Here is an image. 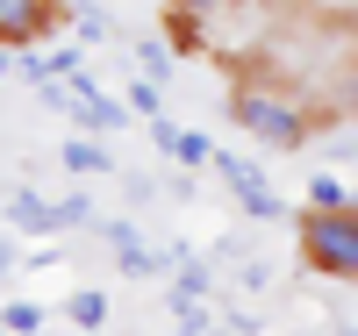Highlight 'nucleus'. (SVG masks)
Listing matches in <instances>:
<instances>
[{
    "mask_svg": "<svg viewBox=\"0 0 358 336\" xmlns=\"http://www.w3.org/2000/svg\"><path fill=\"white\" fill-rule=\"evenodd\" d=\"M229 122H236L258 150H308V136H315V115H308L301 101L273 94V86H251V79L229 94Z\"/></svg>",
    "mask_w": 358,
    "mask_h": 336,
    "instance_id": "f257e3e1",
    "label": "nucleus"
},
{
    "mask_svg": "<svg viewBox=\"0 0 358 336\" xmlns=\"http://www.w3.org/2000/svg\"><path fill=\"white\" fill-rule=\"evenodd\" d=\"M301 272L315 279H358V207H301Z\"/></svg>",
    "mask_w": 358,
    "mask_h": 336,
    "instance_id": "f03ea898",
    "label": "nucleus"
},
{
    "mask_svg": "<svg viewBox=\"0 0 358 336\" xmlns=\"http://www.w3.org/2000/svg\"><path fill=\"white\" fill-rule=\"evenodd\" d=\"M208 172H215L222 187H229V200L244 207L251 222H280V215H287V200L273 193V179H265L251 158H236V150H215V158H208Z\"/></svg>",
    "mask_w": 358,
    "mask_h": 336,
    "instance_id": "7ed1b4c3",
    "label": "nucleus"
},
{
    "mask_svg": "<svg viewBox=\"0 0 358 336\" xmlns=\"http://www.w3.org/2000/svg\"><path fill=\"white\" fill-rule=\"evenodd\" d=\"M50 29H65L57 0H0V50H29V43H43Z\"/></svg>",
    "mask_w": 358,
    "mask_h": 336,
    "instance_id": "20e7f679",
    "label": "nucleus"
},
{
    "mask_svg": "<svg viewBox=\"0 0 358 336\" xmlns=\"http://www.w3.org/2000/svg\"><path fill=\"white\" fill-rule=\"evenodd\" d=\"M101 243L115 251V265H122V272H136V279H151V272H165V265L187 258V251H151V243L136 236V222H101Z\"/></svg>",
    "mask_w": 358,
    "mask_h": 336,
    "instance_id": "39448f33",
    "label": "nucleus"
},
{
    "mask_svg": "<svg viewBox=\"0 0 358 336\" xmlns=\"http://www.w3.org/2000/svg\"><path fill=\"white\" fill-rule=\"evenodd\" d=\"M0 215H8V236H65L57 229V200H43L36 187H15Z\"/></svg>",
    "mask_w": 358,
    "mask_h": 336,
    "instance_id": "423d86ee",
    "label": "nucleus"
},
{
    "mask_svg": "<svg viewBox=\"0 0 358 336\" xmlns=\"http://www.w3.org/2000/svg\"><path fill=\"white\" fill-rule=\"evenodd\" d=\"M57 15H65V29H79V43H108L115 36V22L101 0H57Z\"/></svg>",
    "mask_w": 358,
    "mask_h": 336,
    "instance_id": "0eeeda50",
    "label": "nucleus"
},
{
    "mask_svg": "<svg viewBox=\"0 0 358 336\" xmlns=\"http://www.w3.org/2000/svg\"><path fill=\"white\" fill-rule=\"evenodd\" d=\"M57 158H65V172H72V179H94V172H115V158L101 150V136H72L65 150H57Z\"/></svg>",
    "mask_w": 358,
    "mask_h": 336,
    "instance_id": "6e6552de",
    "label": "nucleus"
},
{
    "mask_svg": "<svg viewBox=\"0 0 358 336\" xmlns=\"http://www.w3.org/2000/svg\"><path fill=\"white\" fill-rule=\"evenodd\" d=\"M65 322H72L79 336H86V329H108V293H101V286H79V293L65 300Z\"/></svg>",
    "mask_w": 358,
    "mask_h": 336,
    "instance_id": "1a4fd4ad",
    "label": "nucleus"
},
{
    "mask_svg": "<svg viewBox=\"0 0 358 336\" xmlns=\"http://www.w3.org/2000/svg\"><path fill=\"white\" fill-rule=\"evenodd\" d=\"M165 158H172V165H187V172H208V158H215V136H201V129H179Z\"/></svg>",
    "mask_w": 358,
    "mask_h": 336,
    "instance_id": "9d476101",
    "label": "nucleus"
},
{
    "mask_svg": "<svg viewBox=\"0 0 358 336\" xmlns=\"http://www.w3.org/2000/svg\"><path fill=\"white\" fill-rule=\"evenodd\" d=\"M301 207H358V200H351V187H344L337 172H315V179H308V200H301Z\"/></svg>",
    "mask_w": 358,
    "mask_h": 336,
    "instance_id": "9b49d317",
    "label": "nucleus"
},
{
    "mask_svg": "<svg viewBox=\"0 0 358 336\" xmlns=\"http://www.w3.org/2000/svg\"><path fill=\"white\" fill-rule=\"evenodd\" d=\"M201 293H215V272L194 258V265H179V279H172V293H165V300H201Z\"/></svg>",
    "mask_w": 358,
    "mask_h": 336,
    "instance_id": "f8f14e48",
    "label": "nucleus"
},
{
    "mask_svg": "<svg viewBox=\"0 0 358 336\" xmlns=\"http://www.w3.org/2000/svg\"><path fill=\"white\" fill-rule=\"evenodd\" d=\"M122 108H129V122H151V115H165V94L151 79H129V94H122Z\"/></svg>",
    "mask_w": 358,
    "mask_h": 336,
    "instance_id": "ddd939ff",
    "label": "nucleus"
},
{
    "mask_svg": "<svg viewBox=\"0 0 358 336\" xmlns=\"http://www.w3.org/2000/svg\"><path fill=\"white\" fill-rule=\"evenodd\" d=\"M0 329H8V336H36L43 308H36V300H8V308H0Z\"/></svg>",
    "mask_w": 358,
    "mask_h": 336,
    "instance_id": "4468645a",
    "label": "nucleus"
},
{
    "mask_svg": "<svg viewBox=\"0 0 358 336\" xmlns=\"http://www.w3.org/2000/svg\"><path fill=\"white\" fill-rule=\"evenodd\" d=\"M165 29H172V43H165V50H201V43H208V22L179 15V8H172V22H165Z\"/></svg>",
    "mask_w": 358,
    "mask_h": 336,
    "instance_id": "2eb2a0df",
    "label": "nucleus"
},
{
    "mask_svg": "<svg viewBox=\"0 0 358 336\" xmlns=\"http://www.w3.org/2000/svg\"><path fill=\"white\" fill-rule=\"evenodd\" d=\"M136 57H143V79H151V86H165V79H172V50H165L158 36H143V43H136Z\"/></svg>",
    "mask_w": 358,
    "mask_h": 336,
    "instance_id": "dca6fc26",
    "label": "nucleus"
},
{
    "mask_svg": "<svg viewBox=\"0 0 358 336\" xmlns=\"http://www.w3.org/2000/svg\"><path fill=\"white\" fill-rule=\"evenodd\" d=\"M172 8H179V15H194V22H208V15H229L236 0H172Z\"/></svg>",
    "mask_w": 358,
    "mask_h": 336,
    "instance_id": "f3484780",
    "label": "nucleus"
},
{
    "mask_svg": "<svg viewBox=\"0 0 358 336\" xmlns=\"http://www.w3.org/2000/svg\"><path fill=\"white\" fill-rule=\"evenodd\" d=\"M8 265H15V236L0 229V272H8Z\"/></svg>",
    "mask_w": 358,
    "mask_h": 336,
    "instance_id": "a211bd4d",
    "label": "nucleus"
},
{
    "mask_svg": "<svg viewBox=\"0 0 358 336\" xmlns=\"http://www.w3.org/2000/svg\"><path fill=\"white\" fill-rule=\"evenodd\" d=\"M0 79H15V57H8V50H0Z\"/></svg>",
    "mask_w": 358,
    "mask_h": 336,
    "instance_id": "6ab92c4d",
    "label": "nucleus"
},
{
    "mask_svg": "<svg viewBox=\"0 0 358 336\" xmlns=\"http://www.w3.org/2000/svg\"><path fill=\"white\" fill-rule=\"evenodd\" d=\"M86 336H101V329H86Z\"/></svg>",
    "mask_w": 358,
    "mask_h": 336,
    "instance_id": "aec40b11",
    "label": "nucleus"
},
{
    "mask_svg": "<svg viewBox=\"0 0 358 336\" xmlns=\"http://www.w3.org/2000/svg\"><path fill=\"white\" fill-rule=\"evenodd\" d=\"M0 336H8V329H0Z\"/></svg>",
    "mask_w": 358,
    "mask_h": 336,
    "instance_id": "412c9836",
    "label": "nucleus"
}]
</instances>
